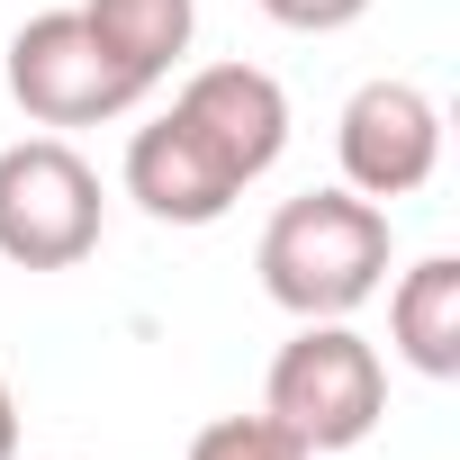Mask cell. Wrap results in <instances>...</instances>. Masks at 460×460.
<instances>
[{
    "label": "cell",
    "mask_w": 460,
    "mask_h": 460,
    "mask_svg": "<svg viewBox=\"0 0 460 460\" xmlns=\"http://www.w3.org/2000/svg\"><path fill=\"white\" fill-rule=\"evenodd\" d=\"M262 289L289 316H352L388 271V217L361 190H298L262 226Z\"/></svg>",
    "instance_id": "6da1fadb"
},
{
    "label": "cell",
    "mask_w": 460,
    "mask_h": 460,
    "mask_svg": "<svg viewBox=\"0 0 460 460\" xmlns=\"http://www.w3.org/2000/svg\"><path fill=\"white\" fill-rule=\"evenodd\" d=\"M262 415H280L307 451H352L388 415V370L343 316H307L262 379Z\"/></svg>",
    "instance_id": "7a4b0ae2"
},
{
    "label": "cell",
    "mask_w": 460,
    "mask_h": 460,
    "mask_svg": "<svg viewBox=\"0 0 460 460\" xmlns=\"http://www.w3.org/2000/svg\"><path fill=\"white\" fill-rule=\"evenodd\" d=\"M100 244V172L64 136L0 145V262L19 271H73Z\"/></svg>",
    "instance_id": "3957f363"
},
{
    "label": "cell",
    "mask_w": 460,
    "mask_h": 460,
    "mask_svg": "<svg viewBox=\"0 0 460 460\" xmlns=\"http://www.w3.org/2000/svg\"><path fill=\"white\" fill-rule=\"evenodd\" d=\"M145 91L154 82L136 64H118L82 10H46V19H28L10 37V100L37 127H100V118L136 109Z\"/></svg>",
    "instance_id": "277c9868"
},
{
    "label": "cell",
    "mask_w": 460,
    "mask_h": 460,
    "mask_svg": "<svg viewBox=\"0 0 460 460\" xmlns=\"http://www.w3.org/2000/svg\"><path fill=\"white\" fill-rule=\"evenodd\" d=\"M334 145H343V181H352L361 199H406V190H424L433 163H442V109H433L415 82H361V91L343 100Z\"/></svg>",
    "instance_id": "5b68a950"
},
{
    "label": "cell",
    "mask_w": 460,
    "mask_h": 460,
    "mask_svg": "<svg viewBox=\"0 0 460 460\" xmlns=\"http://www.w3.org/2000/svg\"><path fill=\"white\" fill-rule=\"evenodd\" d=\"M127 190H136V208L145 217H163V226H217L226 208H235V163H226L181 109H163L154 127H136V145H127Z\"/></svg>",
    "instance_id": "8992f818"
},
{
    "label": "cell",
    "mask_w": 460,
    "mask_h": 460,
    "mask_svg": "<svg viewBox=\"0 0 460 460\" xmlns=\"http://www.w3.org/2000/svg\"><path fill=\"white\" fill-rule=\"evenodd\" d=\"M172 109H181L226 163H235V181H262V172L280 163V145H289V91H280L262 64H208V73L181 82Z\"/></svg>",
    "instance_id": "52a82bcc"
},
{
    "label": "cell",
    "mask_w": 460,
    "mask_h": 460,
    "mask_svg": "<svg viewBox=\"0 0 460 460\" xmlns=\"http://www.w3.org/2000/svg\"><path fill=\"white\" fill-rule=\"evenodd\" d=\"M388 325H397V352H406L424 379H451V370H460V262H451V253H424V262L397 280Z\"/></svg>",
    "instance_id": "ba28073f"
},
{
    "label": "cell",
    "mask_w": 460,
    "mask_h": 460,
    "mask_svg": "<svg viewBox=\"0 0 460 460\" xmlns=\"http://www.w3.org/2000/svg\"><path fill=\"white\" fill-rule=\"evenodd\" d=\"M82 19L100 28V46H109L118 64H136L145 82H163V73L190 55L199 0H82Z\"/></svg>",
    "instance_id": "9c48e42d"
},
{
    "label": "cell",
    "mask_w": 460,
    "mask_h": 460,
    "mask_svg": "<svg viewBox=\"0 0 460 460\" xmlns=\"http://www.w3.org/2000/svg\"><path fill=\"white\" fill-rule=\"evenodd\" d=\"M190 460H316V451L280 415H217V424H199Z\"/></svg>",
    "instance_id": "30bf717a"
},
{
    "label": "cell",
    "mask_w": 460,
    "mask_h": 460,
    "mask_svg": "<svg viewBox=\"0 0 460 460\" xmlns=\"http://www.w3.org/2000/svg\"><path fill=\"white\" fill-rule=\"evenodd\" d=\"M262 10L280 19V28H307V37H325V28H352L370 0H262Z\"/></svg>",
    "instance_id": "8fae6325"
},
{
    "label": "cell",
    "mask_w": 460,
    "mask_h": 460,
    "mask_svg": "<svg viewBox=\"0 0 460 460\" xmlns=\"http://www.w3.org/2000/svg\"><path fill=\"white\" fill-rule=\"evenodd\" d=\"M19 451V397H10V379H0V460Z\"/></svg>",
    "instance_id": "7c38bea8"
}]
</instances>
